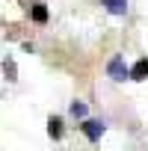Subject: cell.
Wrapping results in <instances>:
<instances>
[{
    "label": "cell",
    "instance_id": "cell-1",
    "mask_svg": "<svg viewBox=\"0 0 148 151\" xmlns=\"http://www.w3.org/2000/svg\"><path fill=\"white\" fill-rule=\"evenodd\" d=\"M107 71H110V77H113V80H124V77H127V65H124V59H121V56L110 59Z\"/></svg>",
    "mask_w": 148,
    "mask_h": 151
},
{
    "label": "cell",
    "instance_id": "cell-2",
    "mask_svg": "<svg viewBox=\"0 0 148 151\" xmlns=\"http://www.w3.org/2000/svg\"><path fill=\"white\" fill-rule=\"evenodd\" d=\"M83 133L95 142V139H101L104 136V122H98V119H89V122H83Z\"/></svg>",
    "mask_w": 148,
    "mask_h": 151
},
{
    "label": "cell",
    "instance_id": "cell-3",
    "mask_svg": "<svg viewBox=\"0 0 148 151\" xmlns=\"http://www.w3.org/2000/svg\"><path fill=\"white\" fill-rule=\"evenodd\" d=\"M101 6H107L110 15H124L127 12V0H101Z\"/></svg>",
    "mask_w": 148,
    "mask_h": 151
},
{
    "label": "cell",
    "instance_id": "cell-4",
    "mask_svg": "<svg viewBox=\"0 0 148 151\" xmlns=\"http://www.w3.org/2000/svg\"><path fill=\"white\" fill-rule=\"evenodd\" d=\"M127 77H133V80H145V77H148V59H139V62L127 71Z\"/></svg>",
    "mask_w": 148,
    "mask_h": 151
},
{
    "label": "cell",
    "instance_id": "cell-5",
    "mask_svg": "<svg viewBox=\"0 0 148 151\" xmlns=\"http://www.w3.org/2000/svg\"><path fill=\"white\" fill-rule=\"evenodd\" d=\"M33 21H36V24H45V21H47V9H45V3H36V6H33Z\"/></svg>",
    "mask_w": 148,
    "mask_h": 151
},
{
    "label": "cell",
    "instance_id": "cell-6",
    "mask_svg": "<svg viewBox=\"0 0 148 151\" xmlns=\"http://www.w3.org/2000/svg\"><path fill=\"white\" fill-rule=\"evenodd\" d=\"M47 133H50L53 139H59V136H62V122H59L56 116H53V119L47 122Z\"/></svg>",
    "mask_w": 148,
    "mask_h": 151
},
{
    "label": "cell",
    "instance_id": "cell-7",
    "mask_svg": "<svg viewBox=\"0 0 148 151\" xmlns=\"http://www.w3.org/2000/svg\"><path fill=\"white\" fill-rule=\"evenodd\" d=\"M71 116L83 119V116H86V104H83V101H74V104H71Z\"/></svg>",
    "mask_w": 148,
    "mask_h": 151
},
{
    "label": "cell",
    "instance_id": "cell-8",
    "mask_svg": "<svg viewBox=\"0 0 148 151\" xmlns=\"http://www.w3.org/2000/svg\"><path fill=\"white\" fill-rule=\"evenodd\" d=\"M3 71H6V77H9V80H15V62H12V59L3 62Z\"/></svg>",
    "mask_w": 148,
    "mask_h": 151
}]
</instances>
